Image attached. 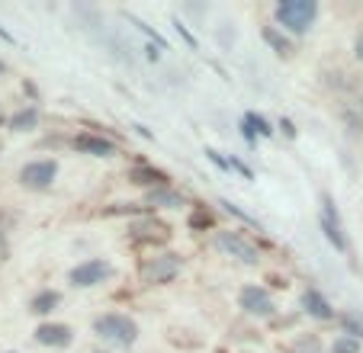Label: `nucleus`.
Here are the masks:
<instances>
[{"label": "nucleus", "instance_id": "nucleus-14", "mask_svg": "<svg viewBox=\"0 0 363 353\" xmlns=\"http://www.w3.org/2000/svg\"><path fill=\"white\" fill-rule=\"evenodd\" d=\"M35 123H39V113H35V109H23V113H16L13 119H10V129L26 132V129H33Z\"/></svg>", "mask_w": 363, "mask_h": 353}, {"label": "nucleus", "instance_id": "nucleus-7", "mask_svg": "<svg viewBox=\"0 0 363 353\" xmlns=\"http://www.w3.org/2000/svg\"><path fill=\"white\" fill-rule=\"evenodd\" d=\"M106 276H110V264H103V260H87V264L71 270V283L74 286H96Z\"/></svg>", "mask_w": 363, "mask_h": 353}, {"label": "nucleus", "instance_id": "nucleus-23", "mask_svg": "<svg viewBox=\"0 0 363 353\" xmlns=\"http://www.w3.org/2000/svg\"><path fill=\"white\" fill-rule=\"evenodd\" d=\"M0 71H4V65H0Z\"/></svg>", "mask_w": 363, "mask_h": 353}, {"label": "nucleus", "instance_id": "nucleus-5", "mask_svg": "<svg viewBox=\"0 0 363 353\" xmlns=\"http://www.w3.org/2000/svg\"><path fill=\"white\" fill-rule=\"evenodd\" d=\"M55 174H58L55 161H33L20 170V180L26 186H33V190H45V186H52Z\"/></svg>", "mask_w": 363, "mask_h": 353}, {"label": "nucleus", "instance_id": "nucleus-19", "mask_svg": "<svg viewBox=\"0 0 363 353\" xmlns=\"http://www.w3.org/2000/svg\"><path fill=\"white\" fill-rule=\"evenodd\" d=\"M344 325L354 327L357 334H363V318H357V315H347V318H344Z\"/></svg>", "mask_w": 363, "mask_h": 353}, {"label": "nucleus", "instance_id": "nucleus-10", "mask_svg": "<svg viewBox=\"0 0 363 353\" xmlns=\"http://www.w3.org/2000/svg\"><path fill=\"white\" fill-rule=\"evenodd\" d=\"M35 340L45 347H68L71 344V331L65 325H42L35 331Z\"/></svg>", "mask_w": 363, "mask_h": 353}, {"label": "nucleus", "instance_id": "nucleus-22", "mask_svg": "<svg viewBox=\"0 0 363 353\" xmlns=\"http://www.w3.org/2000/svg\"><path fill=\"white\" fill-rule=\"evenodd\" d=\"M177 33H180V35H184V39H186V42H190V45H193V35H190V33H186V29H184V26H180V23H177Z\"/></svg>", "mask_w": 363, "mask_h": 353}, {"label": "nucleus", "instance_id": "nucleus-20", "mask_svg": "<svg viewBox=\"0 0 363 353\" xmlns=\"http://www.w3.org/2000/svg\"><path fill=\"white\" fill-rule=\"evenodd\" d=\"M337 353H357V344H350V340H341V344H337Z\"/></svg>", "mask_w": 363, "mask_h": 353}, {"label": "nucleus", "instance_id": "nucleus-16", "mask_svg": "<svg viewBox=\"0 0 363 353\" xmlns=\"http://www.w3.org/2000/svg\"><path fill=\"white\" fill-rule=\"evenodd\" d=\"M132 180H135V184L151 186V184H164V174H158V170H148V167H135V170H132Z\"/></svg>", "mask_w": 363, "mask_h": 353}, {"label": "nucleus", "instance_id": "nucleus-2", "mask_svg": "<svg viewBox=\"0 0 363 353\" xmlns=\"http://www.w3.org/2000/svg\"><path fill=\"white\" fill-rule=\"evenodd\" d=\"M94 331L100 334L103 340H110V344H119V347H132L138 337V327L132 318L125 315H103V318L94 321Z\"/></svg>", "mask_w": 363, "mask_h": 353}, {"label": "nucleus", "instance_id": "nucleus-3", "mask_svg": "<svg viewBox=\"0 0 363 353\" xmlns=\"http://www.w3.org/2000/svg\"><path fill=\"white\" fill-rule=\"evenodd\" d=\"M216 247H219L222 254H228V257L247 264V267L261 264V251H257V247H254L247 238H241L238 231H219V235H216Z\"/></svg>", "mask_w": 363, "mask_h": 353}, {"label": "nucleus", "instance_id": "nucleus-8", "mask_svg": "<svg viewBox=\"0 0 363 353\" xmlns=\"http://www.w3.org/2000/svg\"><path fill=\"white\" fill-rule=\"evenodd\" d=\"M322 228H325V235H328V241L337 247V251H344L347 247V238H344V228H341V218H337V212H335V206H331V199L325 196L322 199Z\"/></svg>", "mask_w": 363, "mask_h": 353}, {"label": "nucleus", "instance_id": "nucleus-17", "mask_svg": "<svg viewBox=\"0 0 363 353\" xmlns=\"http://www.w3.org/2000/svg\"><path fill=\"white\" fill-rule=\"evenodd\" d=\"M264 39H267L280 55H286V52H289V42H286V39H280V35H277L274 29H267V33H264Z\"/></svg>", "mask_w": 363, "mask_h": 353}, {"label": "nucleus", "instance_id": "nucleus-18", "mask_svg": "<svg viewBox=\"0 0 363 353\" xmlns=\"http://www.w3.org/2000/svg\"><path fill=\"white\" fill-rule=\"evenodd\" d=\"M299 353H322V347H318V340L312 337V340H302V344H299Z\"/></svg>", "mask_w": 363, "mask_h": 353}, {"label": "nucleus", "instance_id": "nucleus-15", "mask_svg": "<svg viewBox=\"0 0 363 353\" xmlns=\"http://www.w3.org/2000/svg\"><path fill=\"white\" fill-rule=\"evenodd\" d=\"M135 238H164L167 235V228L161 222H142V225H135Z\"/></svg>", "mask_w": 363, "mask_h": 353}, {"label": "nucleus", "instance_id": "nucleus-13", "mask_svg": "<svg viewBox=\"0 0 363 353\" xmlns=\"http://www.w3.org/2000/svg\"><path fill=\"white\" fill-rule=\"evenodd\" d=\"M148 206H184V196L171 193V190H151Z\"/></svg>", "mask_w": 363, "mask_h": 353}, {"label": "nucleus", "instance_id": "nucleus-11", "mask_svg": "<svg viewBox=\"0 0 363 353\" xmlns=\"http://www.w3.org/2000/svg\"><path fill=\"white\" fill-rule=\"evenodd\" d=\"M302 302H306V312L308 315H315V318H322V321H328L331 315H335V312H331V306L322 299V296H318L315 289H308L306 296H302Z\"/></svg>", "mask_w": 363, "mask_h": 353}, {"label": "nucleus", "instance_id": "nucleus-4", "mask_svg": "<svg viewBox=\"0 0 363 353\" xmlns=\"http://www.w3.org/2000/svg\"><path fill=\"white\" fill-rule=\"evenodd\" d=\"M177 270H180L177 254H158V257H151L142 267V276H145V283H171L177 276Z\"/></svg>", "mask_w": 363, "mask_h": 353}, {"label": "nucleus", "instance_id": "nucleus-6", "mask_svg": "<svg viewBox=\"0 0 363 353\" xmlns=\"http://www.w3.org/2000/svg\"><path fill=\"white\" fill-rule=\"evenodd\" d=\"M241 308L247 315L267 318V315H274V299H270L267 289H261V286H247V289H241Z\"/></svg>", "mask_w": 363, "mask_h": 353}, {"label": "nucleus", "instance_id": "nucleus-21", "mask_svg": "<svg viewBox=\"0 0 363 353\" xmlns=\"http://www.w3.org/2000/svg\"><path fill=\"white\" fill-rule=\"evenodd\" d=\"M357 58L363 62V33H360V39H357Z\"/></svg>", "mask_w": 363, "mask_h": 353}, {"label": "nucleus", "instance_id": "nucleus-1", "mask_svg": "<svg viewBox=\"0 0 363 353\" xmlns=\"http://www.w3.org/2000/svg\"><path fill=\"white\" fill-rule=\"evenodd\" d=\"M315 16H318L315 0H283V4H277V20L286 29H293V33H306Z\"/></svg>", "mask_w": 363, "mask_h": 353}, {"label": "nucleus", "instance_id": "nucleus-9", "mask_svg": "<svg viewBox=\"0 0 363 353\" xmlns=\"http://www.w3.org/2000/svg\"><path fill=\"white\" fill-rule=\"evenodd\" d=\"M74 148L84 151V155H94V157H110V155H116V145L106 142V138H96V135H77V138H74Z\"/></svg>", "mask_w": 363, "mask_h": 353}, {"label": "nucleus", "instance_id": "nucleus-12", "mask_svg": "<svg viewBox=\"0 0 363 353\" xmlns=\"http://www.w3.org/2000/svg\"><path fill=\"white\" fill-rule=\"evenodd\" d=\"M58 302H62V296H58V292H39V296L33 299V312L35 315H45V312H52Z\"/></svg>", "mask_w": 363, "mask_h": 353}]
</instances>
